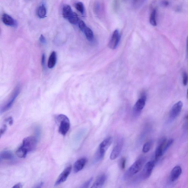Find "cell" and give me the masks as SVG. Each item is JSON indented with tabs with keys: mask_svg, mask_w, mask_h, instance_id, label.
<instances>
[{
	"mask_svg": "<svg viewBox=\"0 0 188 188\" xmlns=\"http://www.w3.org/2000/svg\"><path fill=\"white\" fill-rule=\"evenodd\" d=\"M93 179V178H91L88 181H86L83 184V185H82L81 188H88L89 186L90 185Z\"/></svg>",
	"mask_w": 188,
	"mask_h": 188,
	"instance_id": "obj_31",
	"label": "cell"
},
{
	"mask_svg": "<svg viewBox=\"0 0 188 188\" xmlns=\"http://www.w3.org/2000/svg\"><path fill=\"white\" fill-rule=\"evenodd\" d=\"M87 39L89 41H92L94 38V34L91 29L89 28L86 27L84 30L83 31Z\"/></svg>",
	"mask_w": 188,
	"mask_h": 188,
	"instance_id": "obj_20",
	"label": "cell"
},
{
	"mask_svg": "<svg viewBox=\"0 0 188 188\" xmlns=\"http://www.w3.org/2000/svg\"><path fill=\"white\" fill-rule=\"evenodd\" d=\"M7 125H3V126L2 127L1 129V131H0L1 136L7 130Z\"/></svg>",
	"mask_w": 188,
	"mask_h": 188,
	"instance_id": "obj_32",
	"label": "cell"
},
{
	"mask_svg": "<svg viewBox=\"0 0 188 188\" xmlns=\"http://www.w3.org/2000/svg\"><path fill=\"white\" fill-rule=\"evenodd\" d=\"M182 173L181 167L179 166H175L171 171L170 179L172 181H175L180 177Z\"/></svg>",
	"mask_w": 188,
	"mask_h": 188,
	"instance_id": "obj_14",
	"label": "cell"
},
{
	"mask_svg": "<svg viewBox=\"0 0 188 188\" xmlns=\"http://www.w3.org/2000/svg\"><path fill=\"white\" fill-rule=\"evenodd\" d=\"M145 161V159L144 158H141L137 159L124 174L123 177V179L124 181L128 180L133 176L139 173L142 169L144 164Z\"/></svg>",
	"mask_w": 188,
	"mask_h": 188,
	"instance_id": "obj_1",
	"label": "cell"
},
{
	"mask_svg": "<svg viewBox=\"0 0 188 188\" xmlns=\"http://www.w3.org/2000/svg\"><path fill=\"white\" fill-rule=\"evenodd\" d=\"M135 1H137V0H135Z\"/></svg>",
	"mask_w": 188,
	"mask_h": 188,
	"instance_id": "obj_40",
	"label": "cell"
},
{
	"mask_svg": "<svg viewBox=\"0 0 188 188\" xmlns=\"http://www.w3.org/2000/svg\"><path fill=\"white\" fill-rule=\"evenodd\" d=\"M183 106V103L181 101H179L173 105L169 114V120L170 122L175 120L179 116L181 112Z\"/></svg>",
	"mask_w": 188,
	"mask_h": 188,
	"instance_id": "obj_6",
	"label": "cell"
},
{
	"mask_svg": "<svg viewBox=\"0 0 188 188\" xmlns=\"http://www.w3.org/2000/svg\"><path fill=\"white\" fill-rule=\"evenodd\" d=\"M58 125V131L61 134L66 135L70 128V124L68 117L64 114H60L56 117Z\"/></svg>",
	"mask_w": 188,
	"mask_h": 188,
	"instance_id": "obj_3",
	"label": "cell"
},
{
	"mask_svg": "<svg viewBox=\"0 0 188 188\" xmlns=\"http://www.w3.org/2000/svg\"><path fill=\"white\" fill-rule=\"evenodd\" d=\"M37 142L38 139L36 137L30 136L23 139L21 146L27 150L28 152H31L35 149Z\"/></svg>",
	"mask_w": 188,
	"mask_h": 188,
	"instance_id": "obj_4",
	"label": "cell"
},
{
	"mask_svg": "<svg viewBox=\"0 0 188 188\" xmlns=\"http://www.w3.org/2000/svg\"><path fill=\"white\" fill-rule=\"evenodd\" d=\"M20 89L19 86L17 87L15 89L13 94L11 98H10L9 100L8 101L7 104L1 108V113H3L5 112L11 108L12 105L14 103V102L16 100V98L20 94Z\"/></svg>",
	"mask_w": 188,
	"mask_h": 188,
	"instance_id": "obj_7",
	"label": "cell"
},
{
	"mask_svg": "<svg viewBox=\"0 0 188 188\" xmlns=\"http://www.w3.org/2000/svg\"><path fill=\"white\" fill-rule=\"evenodd\" d=\"M87 161L85 158H82L76 161L74 165V172L76 173L81 171L85 165Z\"/></svg>",
	"mask_w": 188,
	"mask_h": 188,
	"instance_id": "obj_13",
	"label": "cell"
},
{
	"mask_svg": "<svg viewBox=\"0 0 188 188\" xmlns=\"http://www.w3.org/2000/svg\"><path fill=\"white\" fill-rule=\"evenodd\" d=\"M173 143V140L172 139H169L167 141L165 145L164 149H163V152H164V153L168 150V149L172 145Z\"/></svg>",
	"mask_w": 188,
	"mask_h": 188,
	"instance_id": "obj_27",
	"label": "cell"
},
{
	"mask_svg": "<svg viewBox=\"0 0 188 188\" xmlns=\"http://www.w3.org/2000/svg\"><path fill=\"white\" fill-rule=\"evenodd\" d=\"M43 185H44V183L43 182H41V183H39V185H38V186L36 187H37V188L41 187H42V186H43Z\"/></svg>",
	"mask_w": 188,
	"mask_h": 188,
	"instance_id": "obj_38",
	"label": "cell"
},
{
	"mask_svg": "<svg viewBox=\"0 0 188 188\" xmlns=\"http://www.w3.org/2000/svg\"><path fill=\"white\" fill-rule=\"evenodd\" d=\"M68 20L70 23L73 24H77L80 21L78 15L74 12H73L71 15L68 18Z\"/></svg>",
	"mask_w": 188,
	"mask_h": 188,
	"instance_id": "obj_23",
	"label": "cell"
},
{
	"mask_svg": "<svg viewBox=\"0 0 188 188\" xmlns=\"http://www.w3.org/2000/svg\"><path fill=\"white\" fill-rule=\"evenodd\" d=\"M167 141V139L163 138L161 139L159 142L158 145L157 147L156 150H155V161H157L158 160L159 158L162 156L164 152H163V149L166 142Z\"/></svg>",
	"mask_w": 188,
	"mask_h": 188,
	"instance_id": "obj_12",
	"label": "cell"
},
{
	"mask_svg": "<svg viewBox=\"0 0 188 188\" xmlns=\"http://www.w3.org/2000/svg\"><path fill=\"white\" fill-rule=\"evenodd\" d=\"M14 158L13 153L10 151H3L0 154V159L2 160H12Z\"/></svg>",
	"mask_w": 188,
	"mask_h": 188,
	"instance_id": "obj_17",
	"label": "cell"
},
{
	"mask_svg": "<svg viewBox=\"0 0 188 188\" xmlns=\"http://www.w3.org/2000/svg\"><path fill=\"white\" fill-rule=\"evenodd\" d=\"M112 138L110 137L104 139L100 143L96 154L95 158V161H99L103 158L105 153L112 144Z\"/></svg>",
	"mask_w": 188,
	"mask_h": 188,
	"instance_id": "obj_2",
	"label": "cell"
},
{
	"mask_svg": "<svg viewBox=\"0 0 188 188\" xmlns=\"http://www.w3.org/2000/svg\"><path fill=\"white\" fill-rule=\"evenodd\" d=\"M123 144H124V141L122 139L118 141L111 153L110 155L111 160H115L119 156L122 150Z\"/></svg>",
	"mask_w": 188,
	"mask_h": 188,
	"instance_id": "obj_9",
	"label": "cell"
},
{
	"mask_svg": "<svg viewBox=\"0 0 188 188\" xmlns=\"http://www.w3.org/2000/svg\"><path fill=\"white\" fill-rule=\"evenodd\" d=\"M187 97H188V89L187 92Z\"/></svg>",
	"mask_w": 188,
	"mask_h": 188,
	"instance_id": "obj_39",
	"label": "cell"
},
{
	"mask_svg": "<svg viewBox=\"0 0 188 188\" xmlns=\"http://www.w3.org/2000/svg\"><path fill=\"white\" fill-rule=\"evenodd\" d=\"M76 9L80 11L81 13L83 14L84 12V7L83 3L81 2H79L76 4Z\"/></svg>",
	"mask_w": 188,
	"mask_h": 188,
	"instance_id": "obj_26",
	"label": "cell"
},
{
	"mask_svg": "<svg viewBox=\"0 0 188 188\" xmlns=\"http://www.w3.org/2000/svg\"><path fill=\"white\" fill-rule=\"evenodd\" d=\"M157 11L155 9H154L150 14L149 17V22L151 25L156 26L157 25L156 21Z\"/></svg>",
	"mask_w": 188,
	"mask_h": 188,
	"instance_id": "obj_21",
	"label": "cell"
},
{
	"mask_svg": "<svg viewBox=\"0 0 188 188\" xmlns=\"http://www.w3.org/2000/svg\"><path fill=\"white\" fill-rule=\"evenodd\" d=\"M126 159L125 158H123L121 159L120 162V167L122 169H124L125 168V165H126Z\"/></svg>",
	"mask_w": 188,
	"mask_h": 188,
	"instance_id": "obj_30",
	"label": "cell"
},
{
	"mask_svg": "<svg viewBox=\"0 0 188 188\" xmlns=\"http://www.w3.org/2000/svg\"><path fill=\"white\" fill-rule=\"evenodd\" d=\"M23 187V185L21 183H19L15 185H14L13 187V188H22Z\"/></svg>",
	"mask_w": 188,
	"mask_h": 188,
	"instance_id": "obj_36",
	"label": "cell"
},
{
	"mask_svg": "<svg viewBox=\"0 0 188 188\" xmlns=\"http://www.w3.org/2000/svg\"><path fill=\"white\" fill-rule=\"evenodd\" d=\"M46 62V56L45 54H44L42 56L41 59V64L43 66H45Z\"/></svg>",
	"mask_w": 188,
	"mask_h": 188,
	"instance_id": "obj_33",
	"label": "cell"
},
{
	"mask_svg": "<svg viewBox=\"0 0 188 188\" xmlns=\"http://www.w3.org/2000/svg\"><path fill=\"white\" fill-rule=\"evenodd\" d=\"M2 19L3 23L7 25L13 27V26H15L16 25L15 20L11 17V16L7 15V14H4L3 15Z\"/></svg>",
	"mask_w": 188,
	"mask_h": 188,
	"instance_id": "obj_16",
	"label": "cell"
},
{
	"mask_svg": "<svg viewBox=\"0 0 188 188\" xmlns=\"http://www.w3.org/2000/svg\"><path fill=\"white\" fill-rule=\"evenodd\" d=\"M146 99V95L143 94L140 98L137 100L135 105L133 109L134 114L137 116V115L140 114L145 106Z\"/></svg>",
	"mask_w": 188,
	"mask_h": 188,
	"instance_id": "obj_8",
	"label": "cell"
},
{
	"mask_svg": "<svg viewBox=\"0 0 188 188\" xmlns=\"http://www.w3.org/2000/svg\"><path fill=\"white\" fill-rule=\"evenodd\" d=\"M120 39V36L118 30H116L113 32L112 37H111L108 46L111 49H114L117 48Z\"/></svg>",
	"mask_w": 188,
	"mask_h": 188,
	"instance_id": "obj_11",
	"label": "cell"
},
{
	"mask_svg": "<svg viewBox=\"0 0 188 188\" xmlns=\"http://www.w3.org/2000/svg\"><path fill=\"white\" fill-rule=\"evenodd\" d=\"M183 83L184 86H186L188 82V76L186 72H183L182 74Z\"/></svg>",
	"mask_w": 188,
	"mask_h": 188,
	"instance_id": "obj_28",
	"label": "cell"
},
{
	"mask_svg": "<svg viewBox=\"0 0 188 188\" xmlns=\"http://www.w3.org/2000/svg\"><path fill=\"white\" fill-rule=\"evenodd\" d=\"M72 166L70 165L66 167V168L62 171L59 177H58L57 180L56 181L55 186L60 185L61 184L63 183L66 181L69 175H70L72 170Z\"/></svg>",
	"mask_w": 188,
	"mask_h": 188,
	"instance_id": "obj_10",
	"label": "cell"
},
{
	"mask_svg": "<svg viewBox=\"0 0 188 188\" xmlns=\"http://www.w3.org/2000/svg\"><path fill=\"white\" fill-rule=\"evenodd\" d=\"M152 144L153 142L151 141H149L145 143L143 146V152L145 153H148L150 150Z\"/></svg>",
	"mask_w": 188,
	"mask_h": 188,
	"instance_id": "obj_25",
	"label": "cell"
},
{
	"mask_svg": "<svg viewBox=\"0 0 188 188\" xmlns=\"http://www.w3.org/2000/svg\"><path fill=\"white\" fill-rule=\"evenodd\" d=\"M78 23L79 27L82 31H83L87 27L86 24H85L84 21L81 20H80Z\"/></svg>",
	"mask_w": 188,
	"mask_h": 188,
	"instance_id": "obj_29",
	"label": "cell"
},
{
	"mask_svg": "<svg viewBox=\"0 0 188 188\" xmlns=\"http://www.w3.org/2000/svg\"><path fill=\"white\" fill-rule=\"evenodd\" d=\"M6 121L9 123V124L11 126V125L13 124V119L11 117H9L7 120H6Z\"/></svg>",
	"mask_w": 188,
	"mask_h": 188,
	"instance_id": "obj_34",
	"label": "cell"
},
{
	"mask_svg": "<svg viewBox=\"0 0 188 188\" xmlns=\"http://www.w3.org/2000/svg\"><path fill=\"white\" fill-rule=\"evenodd\" d=\"M28 153L27 150L21 146L16 151V154L20 158H23L27 156Z\"/></svg>",
	"mask_w": 188,
	"mask_h": 188,
	"instance_id": "obj_22",
	"label": "cell"
},
{
	"mask_svg": "<svg viewBox=\"0 0 188 188\" xmlns=\"http://www.w3.org/2000/svg\"><path fill=\"white\" fill-rule=\"evenodd\" d=\"M72 13L71 7L70 6L65 5L64 6L62 9V14L64 18L68 19Z\"/></svg>",
	"mask_w": 188,
	"mask_h": 188,
	"instance_id": "obj_19",
	"label": "cell"
},
{
	"mask_svg": "<svg viewBox=\"0 0 188 188\" xmlns=\"http://www.w3.org/2000/svg\"><path fill=\"white\" fill-rule=\"evenodd\" d=\"M57 60L56 53L53 52L49 57L48 62V67L49 68H53L55 66Z\"/></svg>",
	"mask_w": 188,
	"mask_h": 188,
	"instance_id": "obj_18",
	"label": "cell"
},
{
	"mask_svg": "<svg viewBox=\"0 0 188 188\" xmlns=\"http://www.w3.org/2000/svg\"><path fill=\"white\" fill-rule=\"evenodd\" d=\"M38 15L40 18L45 17L46 14V9L44 6H40L38 8L37 11Z\"/></svg>",
	"mask_w": 188,
	"mask_h": 188,
	"instance_id": "obj_24",
	"label": "cell"
},
{
	"mask_svg": "<svg viewBox=\"0 0 188 188\" xmlns=\"http://www.w3.org/2000/svg\"><path fill=\"white\" fill-rule=\"evenodd\" d=\"M155 163V161H150L145 165L140 175V177L141 180H144L150 177L154 168Z\"/></svg>",
	"mask_w": 188,
	"mask_h": 188,
	"instance_id": "obj_5",
	"label": "cell"
},
{
	"mask_svg": "<svg viewBox=\"0 0 188 188\" xmlns=\"http://www.w3.org/2000/svg\"><path fill=\"white\" fill-rule=\"evenodd\" d=\"M39 40L40 42H41V43L43 44H44L46 43V41L45 38L42 35H40V37L39 38Z\"/></svg>",
	"mask_w": 188,
	"mask_h": 188,
	"instance_id": "obj_35",
	"label": "cell"
},
{
	"mask_svg": "<svg viewBox=\"0 0 188 188\" xmlns=\"http://www.w3.org/2000/svg\"><path fill=\"white\" fill-rule=\"evenodd\" d=\"M107 179L106 175L103 174L100 176L93 185L91 188H100L103 186Z\"/></svg>",
	"mask_w": 188,
	"mask_h": 188,
	"instance_id": "obj_15",
	"label": "cell"
},
{
	"mask_svg": "<svg viewBox=\"0 0 188 188\" xmlns=\"http://www.w3.org/2000/svg\"><path fill=\"white\" fill-rule=\"evenodd\" d=\"M186 47H187V59L188 60V36L187 39V43H186Z\"/></svg>",
	"mask_w": 188,
	"mask_h": 188,
	"instance_id": "obj_37",
	"label": "cell"
}]
</instances>
